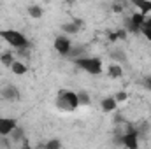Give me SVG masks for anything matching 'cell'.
I'll return each instance as SVG.
<instances>
[{
	"mask_svg": "<svg viewBox=\"0 0 151 149\" xmlns=\"http://www.w3.org/2000/svg\"><path fill=\"white\" fill-rule=\"evenodd\" d=\"M56 107L60 111L65 112H72L79 107V98H77V93L70 91V90H60L58 95H56Z\"/></svg>",
	"mask_w": 151,
	"mask_h": 149,
	"instance_id": "cell-2",
	"label": "cell"
},
{
	"mask_svg": "<svg viewBox=\"0 0 151 149\" xmlns=\"http://www.w3.org/2000/svg\"><path fill=\"white\" fill-rule=\"evenodd\" d=\"M107 75H109L111 79H118V77H121V75H123V67H121L119 63H113V65H109V69H107Z\"/></svg>",
	"mask_w": 151,
	"mask_h": 149,
	"instance_id": "cell-13",
	"label": "cell"
},
{
	"mask_svg": "<svg viewBox=\"0 0 151 149\" xmlns=\"http://www.w3.org/2000/svg\"><path fill=\"white\" fill-rule=\"evenodd\" d=\"M11 72L14 75H25L28 72V67L23 63V62H19V60H16L14 63H12V67H11Z\"/></svg>",
	"mask_w": 151,
	"mask_h": 149,
	"instance_id": "cell-12",
	"label": "cell"
},
{
	"mask_svg": "<svg viewBox=\"0 0 151 149\" xmlns=\"http://www.w3.org/2000/svg\"><path fill=\"white\" fill-rule=\"evenodd\" d=\"M146 19H148V16H144V14H141V12H134V14H130L128 18H127V21H125V30L127 32H132V34H141V30H142V25L146 23Z\"/></svg>",
	"mask_w": 151,
	"mask_h": 149,
	"instance_id": "cell-5",
	"label": "cell"
},
{
	"mask_svg": "<svg viewBox=\"0 0 151 149\" xmlns=\"http://www.w3.org/2000/svg\"><path fill=\"white\" fill-rule=\"evenodd\" d=\"M18 128L16 117H2L0 116V137H9Z\"/></svg>",
	"mask_w": 151,
	"mask_h": 149,
	"instance_id": "cell-7",
	"label": "cell"
},
{
	"mask_svg": "<svg viewBox=\"0 0 151 149\" xmlns=\"http://www.w3.org/2000/svg\"><path fill=\"white\" fill-rule=\"evenodd\" d=\"M141 34H144L146 37L151 40V18H148L146 19V23L142 25V30H141Z\"/></svg>",
	"mask_w": 151,
	"mask_h": 149,
	"instance_id": "cell-17",
	"label": "cell"
},
{
	"mask_svg": "<svg viewBox=\"0 0 151 149\" xmlns=\"http://www.w3.org/2000/svg\"><path fill=\"white\" fill-rule=\"evenodd\" d=\"M25 149H34V148H30V146H28V144H27V146H25Z\"/></svg>",
	"mask_w": 151,
	"mask_h": 149,
	"instance_id": "cell-24",
	"label": "cell"
},
{
	"mask_svg": "<svg viewBox=\"0 0 151 149\" xmlns=\"http://www.w3.org/2000/svg\"><path fill=\"white\" fill-rule=\"evenodd\" d=\"M2 97L7 102H18V100H21V93H19V90L14 84H5V88L2 90Z\"/></svg>",
	"mask_w": 151,
	"mask_h": 149,
	"instance_id": "cell-8",
	"label": "cell"
},
{
	"mask_svg": "<svg viewBox=\"0 0 151 149\" xmlns=\"http://www.w3.org/2000/svg\"><path fill=\"white\" fill-rule=\"evenodd\" d=\"M14 62H16V60H14V54H12V53L7 51V53H2V54H0V63H2V65H5V67L11 69Z\"/></svg>",
	"mask_w": 151,
	"mask_h": 149,
	"instance_id": "cell-14",
	"label": "cell"
},
{
	"mask_svg": "<svg viewBox=\"0 0 151 149\" xmlns=\"http://www.w3.org/2000/svg\"><path fill=\"white\" fill-rule=\"evenodd\" d=\"M9 137H12L14 140H19V139H23V130H21V128L18 126V128H16V130H14V132H12V133L9 135Z\"/></svg>",
	"mask_w": 151,
	"mask_h": 149,
	"instance_id": "cell-20",
	"label": "cell"
},
{
	"mask_svg": "<svg viewBox=\"0 0 151 149\" xmlns=\"http://www.w3.org/2000/svg\"><path fill=\"white\" fill-rule=\"evenodd\" d=\"M77 98H79V105H90L91 104V98L88 97L86 91H79L77 93Z\"/></svg>",
	"mask_w": 151,
	"mask_h": 149,
	"instance_id": "cell-16",
	"label": "cell"
},
{
	"mask_svg": "<svg viewBox=\"0 0 151 149\" xmlns=\"http://www.w3.org/2000/svg\"><path fill=\"white\" fill-rule=\"evenodd\" d=\"M0 37L4 39L11 47H14L18 51L30 47V42H28L27 35L21 34V32H18V30H11V28L9 30H0Z\"/></svg>",
	"mask_w": 151,
	"mask_h": 149,
	"instance_id": "cell-3",
	"label": "cell"
},
{
	"mask_svg": "<svg viewBox=\"0 0 151 149\" xmlns=\"http://www.w3.org/2000/svg\"><path fill=\"white\" fill-rule=\"evenodd\" d=\"M0 49H2V42H0Z\"/></svg>",
	"mask_w": 151,
	"mask_h": 149,
	"instance_id": "cell-25",
	"label": "cell"
},
{
	"mask_svg": "<svg viewBox=\"0 0 151 149\" xmlns=\"http://www.w3.org/2000/svg\"><path fill=\"white\" fill-rule=\"evenodd\" d=\"M113 58H114V60H119V62H125V56H123V53H121V51H114Z\"/></svg>",
	"mask_w": 151,
	"mask_h": 149,
	"instance_id": "cell-22",
	"label": "cell"
},
{
	"mask_svg": "<svg viewBox=\"0 0 151 149\" xmlns=\"http://www.w3.org/2000/svg\"><path fill=\"white\" fill-rule=\"evenodd\" d=\"M46 149H62V142L58 139H51V140H47Z\"/></svg>",
	"mask_w": 151,
	"mask_h": 149,
	"instance_id": "cell-18",
	"label": "cell"
},
{
	"mask_svg": "<svg viewBox=\"0 0 151 149\" xmlns=\"http://www.w3.org/2000/svg\"><path fill=\"white\" fill-rule=\"evenodd\" d=\"M114 100H116L118 104L127 102V100H128V93H127V91H118V93L114 95Z\"/></svg>",
	"mask_w": 151,
	"mask_h": 149,
	"instance_id": "cell-19",
	"label": "cell"
},
{
	"mask_svg": "<svg viewBox=\"0 0 151 149\" xmlns=\"http://www.w3.org/2000/svg\"><path fill=\"white\" fill-rule=\"evenodd\" d=\"M113 11L114 12H121L123 11V5L121 4H113Z\"/></svg>",
	"mask_w": 151,
	"mask_h": 149,
	"instance_id": "cell-23",
	"label": "cell"
},
{
	"mask_svg": "<svg viewBox=\"0 0 151 149\" xmlns=\"http://www.w3.org/2000/svg\"><path fill=\"white\" fill-rule=\"evenodd\" d=\"M53 46H55V49H56V53L60 56H69L70 51H72V42H70V39L67 35H58L55 39Z\"/></svg>",
	"mask_w": 151,
	"mask_h": 149,
	"instance_id": "cell-6",
	"label": "cell"
},
{
	"mask_svg": "<svg viewBox=\"0 0 151 149\" xmlns=\"http://www.w3.org/2000/svg\"><path fill=\"white\" fill-rule=\"evenodd\" d=\"M139 139H141V132H139L135 126L128 125L127 130L116 139V142L123 144L127 149H139Z\"/></svg>",
	"mask_w": 151,
	"mask_h": 149,
	"instance_id": "cell-4",
	"label": "cell"
},
{
	"mask_svg": "<svg viewBox=\"0 0 151 149\" xmlns=\"http://www.w3.org/2000/svg\"><path fill=\"white\" fill-rule=\"evenodd\" d=\"M142 88L148 90V91H151V75H146V77L142 79Z\"/></svg>",
	"mask_w": 151,
	"mask_h": 149,
	"instance_id": "cell-21",
	"label": "cell"
},
{
	"mask_svg": "<svg viewBox=\"0 0 151 149\" xmlns=\"http://www.w3.org/2000/svg\"><path fill=\"white\" fill-rule=\"evenodd\" d=\"M132 4L137 7V12H141V14H144V16H148L151 12V2L150 0H134Z\"/></svg>",
	"mask_w": 151,
	"mask_h": 149,
	"instance_id": "cell-11",
	"label": "cell"
},
{
	"mask_svg": "<svg viewBox=\"0 0 151 149\" xmlns=\"http://www.w3.org/2000/svg\"><path fill=\"white\" fill-rule=\"evenodd\" d=\"M81 27H83V21H81V19H72L70 23L62 25V30L67 32V34H77V32L81 30Z\"/></svg>",
	"mask_w": 151,
	"mask_h": 149,
	"instance_id": "cell-10",
	"label": "cell"
},
{
	"mask_svg": "<svg viewBox=\"0 0 151 149\" xmlns=\"http://www.w3.org/2000/svg\"><path fill=\"white\" fill-rule=\"evenodd\" d=\"M28 16L30 18H34V19H39V18H42V7H39V5H30L28 7Z\"/></svg>",
	"mask_w": 151,
	"mask_h": 149,
	"instance_id": "cell-15",
	"label": "cell"
},
{
	"mask_svg": "<svg viewBox=\"0 0 151 149\" xmlns=\"http://www.w3.org/2000/svg\"><path fill=\"white\" fill-rule=\"evenodd\" d=\"M74 65L77 69H81L83 72L90 74V75H100L104 72V65H102V60H100L99 56H90V54H86V56H83V58L74 60Z\"/></svg>",
	"mask_w": 151,
	"mask_h": 149,
	"instance_id": "cell-1",
	"label": "cell"
},
{
	"mask_svg": "<svg viewBox=\"0 0 151 149\" xmlns=\"http://www.w3.org/2000/svg\"><path fill=\"white\" fill-rule=\"evenodd\" d=\"M100 107L104 112H114L118 109V102L114 100V97H106V98H102Z\"/></svg>",
	"mask_w": 151,
	"mask_h": 149,
	"instance_id": "cell-9",
	"label": "cell"
}]
</instances>
